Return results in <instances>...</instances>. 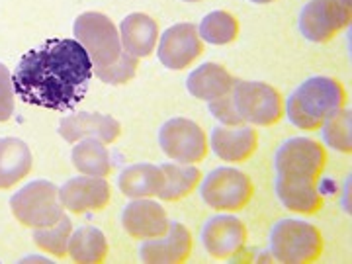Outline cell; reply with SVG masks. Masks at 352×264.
I'll return each mask as SVG.
<instances>
[{
  "label": "cell",
  "instance_id": "6da1fadb",
  "mask_svg": "<svg viewBox=\"0 0 352 264\" xmlns=\"http://www.w3.org/2000/svg\"><path fill=\"white\" fill-rule=\"evenodd\" d=\"M92 75V59L76 39H47L18 61L14 94L30 106L67 112L85 100Z\"/></svg>",
  "mask_w": 352,
  "mask_h": 264
},
{
  "label": "cell",
  "instance_id": "7a4b0ae2",
  "mask_svg": "<svg viewBox=\"0 0 352 264\" xmlns=\"http://www.w3.org/2000/svg\"><path fill=\"white\" fill-rule=\"evenodd\" d=\"M327 163L323 145L307 138H292L276 151V194L280 201L298 214H315L321 208L317 178Z\"/></svg>",
  "mask_w": 352,
  "mask_h": 264
},
{
  "label": "cell",
  "instance_id": "3957f363",
  "mask_svg": "<svg viewBox=\"0 0 352 264\" xmlns=\"http://www.w3.org/2000/svg\"><path fill=\"white\" fill-rule=\"evenodd\" d=\"M346 92L335 78L311 76L292 92L286 102L288 120L300 129L314 131L344 106Z\"/></svg>",
  "mask_w": 352,
  "mask_h": 264
},
{
  "label": "cell",
  "instance_id": "277c9868",
  "mask_svg": "<svg viewBox=\"0 0 352 264\" xmlns=\"http://www.w3.org/2000/svg\"><path fill=\"white\" fill-rule=\"evenodd\" d=\"M76 41L87 50L92 59L94 73L118 63L126 51L122 50L120 34L113 24L100 12H85L75 20Z\"/></svg>",
  "mask_w": 352,
  "mask_h": 264
},
{
  "label": "cell",
  "instance_id": "5b68a950",
  "mask_svg": "<svg viewBox=\"0 0 352 264\" xmlns=\"http://www.w3.org/2000/svg\"><path fill=\"white\" fill-rule=\"evenodd\" d=\"M323 249L321 233L300 219H280L270 233V251L282 263H309Z\"/></svg>",
  "mask_w": 352,
  "mask_h": 264
},
{
  "label": "cell",
  "instance_id": "8992f818",
  "mask_svg": "<svg viewBox=\"0 0 352 264\" xmlns=\"http://www.w3.org/2000/svg\"><path fill=\"white\" fill-rule=\"evenodd\" d=\"M235 112L243 124L251 126H272L282 118V98L276 88L254 80H235L229 90Z\"/></svg>",
  "mask_w": 352,
  "mask_h": 264
},
{
  "label": "cell",
  "instance_id": "52a82bcc",
  "mask_svg": "<svg viewBox=\"0 0 352 264\" xmlns=\"http://www.w3.org/2000/svg\"><path fill=\"white\" fill-rule=\"evenodd\" d=\"M57 186L36 180L28 184L20 192H16L10 200L14 215L30 227H50L63 217L61 204L57 200Z\"/></svg>",
  "mask_w": 352,
  "mask_h": 264
},
{
  "label": "cell",
  "instance_id": "ba28073f",
  "mask_svg": "<svg viewBox=\"0 0 352 264\" xmlns=\"http://www.w3.org/2000/svg\"><path fill=\"white\" fill-rule=\"evenodd\" d=\"M201 200L214 210L235 212L247 206L252 196V182L241 170L219 166L204 178L200 186Z\"/></svg>",
  "mask_w": 352,
  "mask_h": 264
},
{
  "label": "cell",
  "instance_id": "9c48e42d",
  "mask_svg": "<svg viewBox=\"0 0 352 264\" xmlns=\"http://www.w3.org/2000/svg\"><path fill=\"white\" fill-rule=\"evenodd\" d=\"M351 22V0H311L300 14V32L303 38L325 43Z\"/></svg>",
  "mask_w": 352,
  "mask_h": 264
},
{
  "label": "cell",
  "instance_id": "30bf717a",
  "mask_svg": "<svg viewBox=\"0 0 352 264\" xmlns=\"http://www.w3.org/2000/svg\"><path fill=\"white\" fill-rule=\"evenodd\" d=\"M159 145L166 157L178 163H200L208 153L206 133L196 122L173 118L159 129Z\"/></svg>",
  "mask_w": 352,
  "mask_h": 264
},
{
  "label": "cell",
  "instance_id": "8fae6325",
  "mask_svg": "<svg viewBox=\"0 0 352 264\" xmlns=\"http://www.w3.org/2000/svg\"><path fill=\"white\" fill-rule=\"evenodd\" d=\"M204 51V43L194 24L170 25L159 43V59L166 69L182 71L194 63Z\"/></svg>",
  "mask_w": 352,
  "mask_h": 264
},
{
  "label": "cell",
  "instance_id": "7c38bea8",
  "mask_svg": "<svg viewBox=\"0 0 352 264\" xmlns=\"http://www.w3.org/2000/svg\"><path fill=\"white\" fill-rule=\"evenodd\" d=\"M245 235V226L233 215H215L201 227V243L206 251L217 258H226L241 251Z\"/></svg>",
  "mask_w": 352,
  "mask_h": 264
},
{
  "label": "cell",
  "instance_id": "4fadbf2b",
  "mask_svg": "<svg viewBox=\"0 0 352 264\" xmlns=\"http://www.w3.org/2000/svg\"><path fill=\"white\" fill-rule=\"evenodd\" d=\"M110 200V186L102 176H76L59 190V201L71 212L102 210Z\"/></svg>",
  "mask_w": 352,
  "mask_h": 264
},
{
  "label": "cell",
  "instance_id": "5bb4252c",
  "mask_svg": "<svg viewBox=\"0 0 352 264\" xmlns=\"http://www.w3.org/2000/svg\"><path fill=\"white\" fill-rule=\"evenodd\" d=\"M124 229L135 239H155L166 233L168 219L164 210L153 200H133L127 204L122 215Z\"/></svg>",
  "mask_w": 352,
  "mask_h": 264
},
{
  "label": "cell",
  "instance_id": "9a60e30c",
  "mask_svg": "<svg viewBox=\"0 0 352 264\" xmlns=\"http://www.w3.org/2000/svg\"><path fill=\"white\" fill-rule=\"evenodd\" d=\"M192 237L190 231L180 223H168L166 233L161 237L145 241L139 247V258L143 263H180L190 254Z\"/></svg>",
  "mask_w": 352,
  "mask_h": 264
},
{
  "label": "cell",
  "instance_id": "2e32d148",
  "mask_svg": "<svg viewBox=\"0 0 352 264\" xmlns=\"http://www.w3.org/2000/svg\"><path fill=\"white\" fill-rule=\"evenodd\" d=\"M212 149L214 153L227 163H243L251 157L258 135L256 131L249 126H215L212 129Z\"/></svg>",
  "mask_w": 352,
  "mask_h": 264
},
{
  "label": "cell",
  "instance_id": "e0dca14e",
  "mask_svg": "<svg viewBox=\"0 0 352 264\" xmlns=\"http://www.w3.org/2000/svg\"><path fill=\"white\" fill-rule=\"evenodd\" d=\"M59 133L67 141L98 139L102 143H112L120 135V124L104 113L78 112L65 118L59 124Z\"/></svg>",
  "mask_w": 352,
  "mask_h": 264
},
{
  "label": "cell",
  "instance_id": "ac0fdd59",
  "mask_svg": "<svg viewBox=\"0 0 352 264\" xmlns=\"http://www.w3.org/2000/svg\"><path fill=\"white\" fill-rule=\"evenodd\" d=\"M159 25L147 14H129L120 25V41L126 53L133 57L151 55L157 45Z\"/></svg>",
  "mask_w": 352,
  "mask_h": 264
},
{
  "label": "cell",
  "instance_id": "d6986e66",
  "mask_svg": "<svg viewBox=\"0 0 352 264\" xmlns=\"http://www.w3.org/2000/svg\"><path fill=\"white\" fill-rule=\"evenodd\" d=\"M235 78L227 73L226 67L215 63H204L192 71L186 78L188 92L198 100L212 102L221 98L233 88Z\"/></svg>",
  "mask_w": 352,
  "mask_h": 264
},
{
  "label": "cell",
  "instance_id": "ffe728a7",
  "mask_svg": "<svg viewBox=\"0 0 352 264\" xmlns=\"http://www.w3.org/2000/svg\"><path fill=\"white\" fill-rule=\"evenodd\" d=\"M32 168V151L22 139H0V188H10Z\"/></svg>",
  "mask_w": 352,
  "mask_h": 264
},
{
  "label": "cell",
  "instance_id": "44dd1931",
  "mask_svg": "<svg viewBox=\"0 0 352 264\" xmlns=\"http://www.w3.org/2000/svg\"><path fill=\"white\" fill-rule=\"evenodd\" d=\"M122 194L129 198H147L159 194L163 186V170L155 164H133L118 178Z\"/></svg>",
  "mask_w": 352,
  "mask_h": 264
},
{
  "label": "cell",
  "instance_id": "7402d4cb",
  "mask_svg": "<svg viewBox=\"0 0 352 264\" xmlns=\"http://www.w3.org/2000/svg\"><path fill=\"white\" fill-rule=\"evenodd\" d=\"M163 170V186L159 190V198L166 201H175L188 196L200 182V170L186 163L161 164Z\"/></svg>",
  "mask_w": 352,
  "mask_h": 264
},
{
  "label": "cell",
  "instance_id": "603a6c76",
  "mask_svg": "<svg viewBox=\"0 0 352 264\" xmlns=\"http://www.w3.org/2000/svg\"><path fill=\"white\" fill-rule=\"evenodd\" d=\"M69 252L80 263H100L108 252V243L100 229L80 227L69 237Z\"/></svg>",
  "mask_w": 352,
  "mask_h": 264
},
{
  "label": "cell",
  "instance_id": "cb8c5ba5",
  "mask_svg": "<svg viewBox=\"0 0 352 264\" xmlns=\"http://www.w3.org/2000/svg\"><path fill=\"white\" fill-rule=\"evenodd\" d=\"M73 164L90 176H106L112 168L110 155L98 139H82L73 149Z\"/></svg>",
  "mask_w": 352,
  "mask_h": 264
},
{
  "label": "cell",
  "instance_id": "d4e9b609",
  "mask_svg": "<svg viewBox=\"0 0 352 264\" xmlns=\"http://www.w3.org/2000/svg\"><path fill=\"white\" fill-rule=\"evenodd\" d=\"M237 34H239V22L223 10H215L204 16L198 30V36L214 45H227L237 38Z\"/></svg>",
  "mask_w": 352,
  "mask_h": 264
},
{
  "label": "cell",
  "instance_id": "484cf974",
  "mask_svg": "<svg viewBox=\"0 0 352 264\" xmlns=\"http://www.w3.org/2000/svg\"><path fill=\"white\" fill-rule=\"evenodd\" d=\"M321 127H323V139L331 149L351 153V110L340 108Z\"/></svg>",
  "mask_w": 352,
  "mask_h": 264
},
{
  "label": "cell",
  "instance_id": "4316f807",
  "mask_svg": "<svg viewBox=\"0 0 352 264\" xmlns=\"http://www.w3.org/2000/svg\"><path fill=\"white\" fill-rule=\"evenodd\" d=\"M71 237V221L69 217H61L57 223H53L43 231H38L34 235V239L38 243V247H41L43 251H50L57 256H63L67 251V241Z\"/></svg>",
  "mask_w": 352,
  "mask_h": 264
},
{
  "label": "cell",
  "instance_id": "83f0119b",
  "mask_svg": "<svg viewBox=\"0 0 352 264\" xmlns=\"http://www.w3.org/2000/svg\"><path fill=\"white\" fill-rule=\"evenodd\" d=\"M135 71H138V57L124 53L118 63L110 65L108 69L96 71L94 75L108 85H124V82H129L133 78Z\"/></svg>",
  "mask_w": 352,
  "mask_h": 264
},
{
  "label": "cell",
  "instance_id": "f1b7e54d",
  "mask_svg": "<svg viewBox=\"0 0 352 264\" xmlns=\"http://www.w3.org/2000/svg\"><path fill=\"white\" fill-rule=\"evenodd\" d=\"M14 112V85L10 71L0 63V122L10 120Z\"/></svg>",
  "mask_w": 352,
  "mask_h": 264
},
{
  "label": "cell",
  "instance_id": "f546056e",
  "mask_svg": "<svg viewBox=\"0 0 352 264\" xmlns=\"http://www.w3.org/2000/svg\"><path fill=\"white\" fill-rule=\"evenodd\" d=\"M210 112L223 126H239V124H243L239 113L235 112V106H233V100H231V94L229 92L223 94L221 98L210 102Z\"/></svg>",
  "mask_w": 352,
  "mask_h": 264
},
{
  "label": "cell",
  "instance_id": "4dcf8cb0",
  "mask_svg": "<svg viewBox=\"0 0 352 264\" xmlns=\"http://www.w3.org/2000/svg\"><path fill=\"white\" fill-rule=\"evenodd\" d=\"M254 4H266V2H272V0H251Z\"/></svg>",
  "mask_w": 352,
  "mask_h": 264
},
{
  "label": "cell",
  "instance_id": "1f68e13d",
  "mask_svg": "<svg viewBox=\"0 0 352 264\" xmlns=\"http://www.w3.org/2000/svg\"><path fill=\"white\" fill-rule=\"evenodd\" d=\"M186 2H198V0H186Z\"/></svg>",
  "mask_w": 352,
  "mask_h": 264
}]
</instances>
